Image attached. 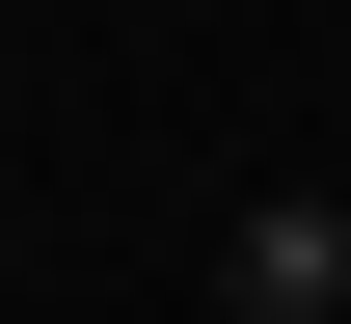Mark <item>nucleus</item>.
Wrapping results in <instances>:
<instances>
[{
	"label": "nucleus",
	"mask_w": 351,
	"mask_h": 324,
	"mask_svg": "<svg viewBox=\"0 0 351 324\" xmlns=\"http://www.w3.org/2000/svg\"><path fill=\"white\" fill-rule=\"evenodd\" d=\"M217 297L243 324H351V216H324V189H243V216H217Z\"/></svg>",
	"instance_id": "1"
},
{
	"label": "nucleus",
	"mask_w": 351,
	"mask_h": 324,
	"mask_svg": "<svg viewBox=\"0 0 351 324\" xmlns=\"http://www.w3.org/2000/svg\"><path fill=\"white\" fill-rule=\"evenodd\" d=\"M324 216H351V162H324Z\"/></svg>",
	"instance_id": "2"
}]
</instances>
